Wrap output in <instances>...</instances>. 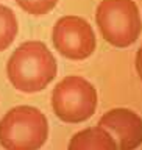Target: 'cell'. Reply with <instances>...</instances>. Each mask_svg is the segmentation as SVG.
<instances>
[{
    "mask_svg": "<svg viewBox=\"0 0 142 150\" xmlns=\"http://www.w3.org/2000/svg\"><path fill=\"white\" fill-rule=\"evenodd\" d=\"M98 125L106 128L119 150H136L142 145V117L130 108H112L100 117Z\"/></svg>",
    "mask_w": 142,
    "mask_h": 150,
    "instance_id": "obj_6",
    "label": "cell"
},
{
    "mask_svg": "<svg viewBox=\"0 0 142 150\" xmlns=\"http://www.w3.org/2000/svg\"><path fill=\"white\" fill-rule=\"evenodd\" d=\"M134 67H136V72H138V77L141 78V81H142V47L138 50V53H136Z\"/></svg>",
    "mask_w": 142,
    "mask_h": 150,
    "instance_id": "obj_10",
    "label": "cell"
},
{
    "mask_svg": "<svg viewBox=\"0 0 142 150\" xmlns=\"http://www.w3.org/2000/svg\"><path fill=\"white\" fill-rule=\"evenodd\" d=\"M49 139V120L39 108L19 105L0 119L3 150H41Z\"/></svg>",
    "mask_w": 142,
    "mask_h": 150,
    "instance_id": "obj_2",
    "label": "cell"
},
{
    "mask_svg": "<svg viewBox=\"0 0 142 150\" xmlns=\"http://www.w3.org/2000/svg\"><path fill=\"white\" fill-rule=\"evenodd\" d=\"M102 38L117 49H126L139 39L142 19L134 0H102L95 9Z\"/></svg>",
    "mask_w": 142,
    "mask_h": 150,
    "instance_id": "obj_3",
    "label": "cell"
},
{
    "mask_svg": "<svg viewBox=\"0 0 142 150\" xmlns=\"http://www.w3.org/2000/svg\"><path fill=\"white\" fill-rule=\"evenodd\" d=\"M59 0H16L17 6L31 16H45L58 5Z\"/></svg>",
    "mask_w": 142,
    "mask_h": 150,
    "instance_id": "obj_9",
    "label": "cell"
},
{
    "mask_svg": "<svg viewBox=\"0 0 142 150\" xmlns=\"http://www.w3.org/2000/svg\"><path fill=\"white\" fill-rule=\"evenodd\" d=\"M67 150H119L112 134L102 125L80 130L69 141Z\"/></svg>",
    "mask_w": 142,
    "mask_h": 150,
    "instance_id": "obj_7",
    "label": "cell"
},
{
    "mask_svg": "<svg viewBox=\"0 0 142 150\" xmlns=\"http://www.w3.org/2000/svg\"><path fill=\"white\" fill-rule=\"evenodd\" d=\"M98 94L94 84L80 75H67L52 92V110L66 124H81L97 111Z\"/></svg>",
    "mask_w": 142,
    "mask_h": 150,
    "instance_id": "obj_4",
    "label": "cell"
},
{
    "mask_svg": "<svg viewBox=\"0 0 142 150\" xmlns=\"http://www.w3.org/2000/svg\"><path fill=\"white\" fill-rule=\"evenodd\" d=\"M52 42L56 52L72 61L89 58L97 47L94 28L86 19L67 14L55 22L52 30Z\"/></svg>",
    "mask_w": 142,
    "mask_h": 150,
    "instance_id": "obj_5",
    "label": "cell"
},
{
    "mask_svg": "<svg viewBox=\"0 0 142 150\" xmlns=\"http://www.w3.org/2000/svg\"><path fill=\"white\" fill-rule=\"evenodd\" d=\"M56 58L41 41H27L11 53L6 63V77L14 89L23 94L41 92L55 80Z\"/></svg>",
    "mask_w": 142,
    "mask_h": 150,
    "instance_id": "obj_1",
    "label": "cell"
},
{
    "mask_svg": "<svg viewBox=\"0 0 142 150\" xmlns=\"http://www.w3.org/2000/svg\"><path fill=\"white\" fill-rule=\"evenodd\" d=\"M19 31L17 17L11 8L0 3V52L6 50Z\"/></svg>",
    "mask_w": 142,
    "mask_h": 150,
    "instance_id": "obj_8",
    "label": "cell"
}]
</instances>
